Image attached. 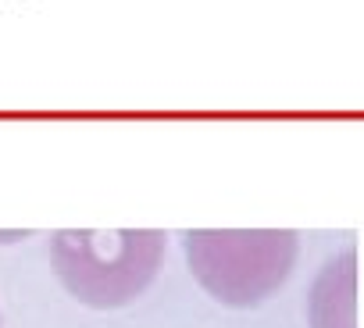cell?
Instances as JSON below:
<instances>
[{
	"instance_id": "1",
	"label": "cell",
	"mask_w": 364,
	"mask_h": 328,
	"mask_svg": "<svg viewBox=\"0 0 364 328\" xmlns=\"http://www.w3.org/2000/svg\"><path fill=\"white\" fill-rule=\"evenodd\" d=\"M164 232L157 229H65L50 239V261L65 289L90 307H122L157 275Z\"/></svg>"
},
{
	"instance_id": "2",
	"label": "cell",
	"mask_w": 364,
	"mask_h": 328,
	"mask_svg": "<svg viewBox=\"0 0 364 328\" xmlns=\"http://www.w3.org/2000/svg\"><path fill=\"white\" fill-rule=\"evenodd\" d=\"M186 261L197 282L229 307L272 296L293 271L296 232L289 229H197L186 232Z\"/></svg>"
},
{
	"instance_id": "3",
	"label": "cell",
	"mask_w": 364,
	"mask_h": 328,
	"mask_svg": "<svg viewBox=\"0 0 364 328\" xmlns=\"http://www.w3.org/2000/svg\"><path fill=\"white\" fill-rule=\"evenodd\" d=\"M311 328H357V250L328 257L307 293Z\"/></svg>"
}]
</instances>
